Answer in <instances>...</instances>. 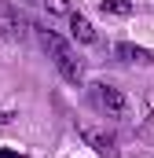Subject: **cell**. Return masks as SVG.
I'll list each match as a JSON object with an SVG mask.
<instances>
[{
  "mask_svg": "<svg viewBox=\"0 0 154 158\" xmlns=\"http://www.w3.org/2000/svg\"><path fill=\"white\" fill-rule=\"evenodd\" d=\"M40 40H44V48H48V55H51L55 70H59L66 81H70V85H77V81H81V63H77L74 48H70L66 40L59 37V33H48V30L40 33Z\"/></svg>",
  "mask_w": 154,
  "mask_h": 158,
  "instance_id": "obj_1",
  "label": "cell"
},
{
  "mask_svg": "<svg viewBox=\"0 0 154 158\" xmlns=\"http://www.w3.org/2000/svg\"><path fill=\"white\" fill-rule=\"evenodd\" d=\"M92 103H95V110H103L107 118H121V114L128 110V103H125L121 88L103 85V81H95V85H92Z\"/></svg>",
  "mask_w": 154,
  "mask_h": 158,
  "instance_id": "obj_2",
  "label": "cell"
},
{
  "mask_svg": "<svg viewBox=\"0 0 154 158\" xmlns=\"http://www.w3.org/2000/svg\"><path fill=\"white\" fill-rule=\"evenodd\" d=\"M81 140H84L95 155H103V158H114L117 155V140H114V132H107V129L84 125V129H81Z\"/></svg>",
  "mask_w": 154,
  "mask_h": 158,
  "instance_id": "obj_3",
  "label": "cell"
},
{
  "mask_svg": "<svg viewBox=\"0 0 154 158\" xmlns=\"http://www.w3.org/2000/svg\"><path fill=\"white\" fill-rule=\"evenodd\" d=\"M70 33H74L77 40H84V44H92V40H95V30H92V22H88L84 15H77V11H70Z\"/></svg>",
  "mask_w": 154,
  "mask_h": 158,
  "instance_id": "obj_4",
  "label": "cell"
},
{
  "mask_svg": "<svg viewBox=\"0 0 154 158\" xmlns=\"http://www.w3.org/2000/svg\"><path fill=\"white\" fill-rule=\"evenodd\" d=\"M114 52H117V59H125V63H151V52L136 48V44H117Z\"/></svg>",
  "mask_w": 154,
  "mask_h": 158,
  "instance_id": "obj_5",
  "label": "cell"
},
{
  "mask_svg": "<svg viewBox=\"0 0 154 158\" xmlns=\"http://www.w3.org/2000/svg\"><path fill=\"white\" fill-rule=\"evenodd\" d=\"M0 33L7 40H18V37H26V30H22V19H15V15H0Z\"/></svg>",
  "mask_w": 154,
  "mask_h": 158,
  "instance_id": "obj_6",
  "label": "cell"
},
{
  "mask_svg": "<svg viewBox=\"0 0 154 158\" xmlns=\"http://www.w3.org/2000/svg\"><path fill=\"white\" fill-rule=\"evenodd\" d=\"M99 11H103V15H121V19H125V15H132V4H128V0H99Z\"/></svg>",
  "mask_w": 154,
  "mask_h": 158,
  "instance_id": "obj_7",
  "label": "cell"
},
{
  "mask_svg": "<svg viewBox=\"0 0 154 158\" xmlns=\"http://www.w3.org/2000/svg\"><path fill=\"white\" fill-rule=\"evenodd\" d=\"M51 15H70V0H40Z\"/></svg>",
  "mask_w": 154,
  "mask_h": 158,
  "instance_id": "obj_8",
  "label": "cell"
},
{
  "mask_svg": "<svg viewBox=\"0 0 154 158\" xmlns=\"http://www.w3.org/2000/svg\"><path fill=\"white\" fill-rule=\"evenodd\" d=\"M0 158H26V155H18V151H11V147H0Z\"/></svg>",
  "mask_w": 154,
  "mask_h": 158,
  "instance_id": "obj_9",
  "label": "cell"
},
{
  "mask_svg": "<svg viewBox=\"0 0 154 158\" xmlns=\"http://www.w3.org/2000/svg\"><path fill=\"white\" fill-rule=\"evenodd\" d=\"M7 121H11V114H7V110H0V125H7Z\"/></svg>",
  "mask_w": 154,
  "mask_h": 158,
  "instance_id": "obj_10",
  "label": "cell"
}]
</instances>
